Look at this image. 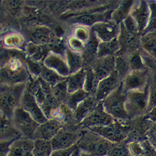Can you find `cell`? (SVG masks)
Here are the masks:
<instances>
[{"instance_id": "obj_34", "label": "cell", "mask_w": 156, "mask_h": 156, "mask_svg": "<svg viewBox=\"0 0 156 156\" xmlns=\"http://www.w3.org/2000/svg\"><path fill=\"white\" fill-rule=\"evenodd\" d=\"M130 71L143 70L145 69V63L140 52L138 50L128 55Z\"/></svg>"}, {"instance_id": "obj_41", "label": "cell", "mask_w": 156, "mask_h": 156, "mask_svg": "<svg viewBox=\"0 0 156 156\" xmlns=\"http://www.w3.org/2000/svg\"><path fill=\"white\" fill-rule=\"evenodd\" d=\"M122 23L123 24V26L125 27V28L127 30L131 32V33L139 34V30H138L137 23H136V22L135 21V20L133 18V17H132L130 14L123 20V22H122Z\"/></svg>"}, {"instance_id": "obj_2", "label": "cell", "mask_w": 156, "mask_h": 156, "mask_svg": "<svg viewBox=\"0 0 156 156\" xmlns=\"http://www.w3.org/2000/svg\"><path fill=\"white\" fill-rule=\"evenodd\" d=\"M125 106L129 120L146 115L149 109V85L140 90L126 93Z\"/></svg>"}, {"instance_id": "obj_6", "label": "cell", "mask_w": 156, "mask_h": 156, "mask_svg": "<svg viewBox=\"0 0 156 156\" xmlns=\"http://www.w3.org/2000/svg\"><path fill=\"white\" fill-rule=\"evenodd\" d=\"M130 128L125 122L115 121L107 126L87 129L114 143H122L128 136Z\"/></svg>"}, {"instance_id": "obj_14", "label": "cell", "mask_w": 156, "mask_h": 156, "mask_svg": "<svg viewBox=\"0 0 156 156\" xmlns=\"http://www.w3.org/2000/svg\"><path fill=\"white\" fill-rule=\"evenodd\" d=\"M90 66L100 82L115 70V57H98L92 62Z\"/></svg>"}, {"instance_id": "obj_8", "label": "cell", "mask_w": 156, "mask_h": 156, "mask_svg": "<svg viewBox=\"0 0 156 156\" xmlns=\"http://www.w3.org/2000/svg\"><path fill=\"white\" fill-rule=\"evenodd\" d=\"M110 115H109L103 109L101 102L98 104L94 110L89 114L80 123L82 128L86 129L98 128V127L107 126L115 122Z\"/></svg>"}, {"instance_id": "obj_23", "label": "cell", "mask_w": 156, "mask_h": 156, "mask_svg": "<svg viewBox=\"0 0 156 156\" xmlns=\"http://www.w3.org/2000/svg\"><path fill=\"white\" fill-rule=\"evenodd\" d=\"M100 41L91 32L90 39L86 42L85 49L82 53L84 60V67L90 66L92 62L98 58V50Z\"/></svg>"}, {"instance_id": "obj_48", "label": "cell", "mask_w": 156, "mask_h": 156, "mask_svg": "<svg viewBox=\"0 0 156 156\" xmlns=\"http://www.w3.org/2000/svg\"><path fill=\"white\" fill-rule=\"evenodd\" d=\"M4 32V30H3V27L2 25L1 24V23H0V34H1L2 33H3Z\"/></svg>"}, {"instance_id": "obj_36", "label": "cell", "mask_w": 156, "mask_h": 156, "mask_svg": "<svg viewBox=\"0 0 156 156\" xmlns=\"http://www.w3.org/2000/svg\"><path fill=\"white\" fill-rule=\"evenodd\" d=\"M25 63H26L27 69L31 79H37L40 76L42 69V63L36 62L27 57L25 59Z\"/></svg>"}, {"instance_id": "obj_13", "label": "cell", "mask_w": 156, "mask_h": 156, "mask_svg": "<svg viewBox=\"0 0 156 156\" xmlns=\"http://www.w3.org/2000/svg\"><path fill=\"white\" fill-rule=\"evenodd\" d=\"M42 63L46 67L56 72L57 74L63 77L67 78L70 75L69 68L64 55L51 51L44 57Z\"/></svg>"}, {"instance_id": "obj_43", "label": "cell", "mask_w": 156, "mask_h": 156, "mask_svg": "<svg viewBox=\"0 0 156 156\" xmlns=\"http://www.w3.org/2000/svg\"><path fill=\"white\" fill-rule=\"evenodd\" d=\"M14 140H0V156H8L9 147Z\"/></svg>"}, {"instance_id": "obj_50", "label": "cell", "mask_w": 156, "mask_h": 156, "mask_svg": "<svg viewBox=\"0 0 156 156\" xmlns=\"http://www.w3.org/2000/svg\"><path fill=\"white\" fill-rule=\"evenodd\" d=\"M2 82H1V81H0V85H1V84H2Z\"/></svg>"}, {"instance_id": "obj_38", "label": "cell", "mask_w": 156, "mask_h": 156, "mask_svg": "<svg viewBox=\"0 0 156 156\" xmlns=\"http://www.w3.org/2000/svg\"><path fill=\"white\" fill-rule=\"evenodd\" d=\"M85 44L86 43L82 42L79 39H76V37H74L72 35L68 38L67 41H66V47L68 48L73 51H76L81 54L85 51Z\"/></svg>"}, {"instance_id": "obj_10", "label": "cell", "mask_w": 156, "mask_h": 156, "mask_svg": "<svg viewBox=\"0 0 156 156\" xmlns=\"http://www.w3.org/2000/svg\"><path fill=\"white\" fill-rule=\"evenodd\" d=\"M122 82V79L116 70L109 76L100 81L96 93L94 95L97 102L100 103L103 101L106 97L109 96L112 92L119 87Z\"/></svg>"}, {"instance_id": "obj_4", "label": "cell", "mask_w": 156, "mask_h": 156, "mask_svg": "<svg viewBox=\"0 0 156 156\" xmlns=\"http://www.w3.org/2000/svg\"><path fill=\"white\" fill-rule=\"evenodd\" d=\"M125 98L126 93L123 90L121 83L117 89L101 102L102 106L104 110L116 121L126 122L129 119L125 110Z\"/></svg>"}, {"instance_id": "obj_51", "label": "cell", "mask_w": 156, "mask_h": 156, "mask_svg": "<svg viewBox=\"0 0 156 156\" xmlns=\"http://www.w3.org/2000/svg\"><path fill=\"white\" fill-rule=\"evenodd\" d=\"M155 33H156V32H155Z\"/></svg>"}, {"instance_id": "obj_35", "label": "cell", "mask_w": 156, "mask_h": 156, "mask_svg": "<svg viewBox=\"0 0 156 156\" xmlns=\"http://www.w3.org/2000/svg\"><path fill=\"white\" fill-rule=\"evenodd\" d=\"M149 8V21L143 34L156 32V1H148Z\"/></svg>"}, {"instance_id": "obj_31", "label": "cell", "mask_w": 156, "mask_h": 156, "mask_svg": "<svg viewBox=\"0 0 156 156\" xmlns=\"http://www.w3.org/2000/svg\"><path fill=\"white\" fill-rule=\"evenodd\" d=\"M53 152L51 140H34L33 156H51Z\"/></svg>"}, {"instance_id": "obj_47", "label": "cell", "mask_w": 156, "mask_h": 156, "mask_svg": "<svg viewBox=\"0 0 156 156\" xmlns=\"http://www.w3.org/2000/svg\"><path fill=\"white\" fill-rule=\"evenodd\" d=\"M79 152H80V149H79V147H77V149L73 152L71 156H79Z\"/></svg>"}, {"instance_id": "obj_44", "label": "cell", "mask_w": 156, "mask_h": 156, "mask_svg": "<svg viewBox=\"0 0 156 156\" xmlns=\"http://www.w3.org/2000/svg\"><path fill=\"white\" fill-rule=\"evenodd\" d=\"M146 136L149 139V142L156 149V122L146 133Z\"/></svg>"}, {"instance_id": "obj_21", "label": "cell", "mask_w": 156, "mask_h": 156, "mask_svg": "<svg viewBox=\"0 0 156 156\" xmlns=\"http://www.w3.org/2000/svg\"><path fill=\"white\" fill-rule=\"evenodd\" d=\"M99 103L95 100L94 96H90L80 103L75 109L73 113V119L77 123L80 125L81 122L91 113Z\"/></svg>"}, {"instance_id": "obj_49", "label": "cell", "mask_w": 156, "mask_h": 156, "mask_svg": "<svg viewBox=\"0 0 156 156\" xmlns=\"http://www.w3.org/2000/svg\"><path fill=\"white\" fill-rule=\"evenodd\" d=\"M2 63H0V70L2 69Z\"/></svg>"}, {"instance_id": "obj_45", "label": "cell", "mask_w": 156, "mask_h": 156, "mask_svg": "<svg viewBox=\"0 0 156 156\" xmlns=\"http://www.w3.org/2000/svg\"><path fill=\"white\" fill-rule=\"evenodd\" d=\"M145 119L146 120L151 121V122L155 123L156 122V106H154L151 109H149V112H147L145 116Z\"/></svg>"}, {"instance_id": "obj_40", "label": "cell", "mask_w": 156, "mask_h": 156, "mask_svg": "<svg viewBox=\"0 0 156 156\" xmlns=\"http://www.w3.org/2000/svg\"><path fill=\"white\" fill-rule=\"evenodd\" d=\"M149 109H151L156 106V75L152 77L150 84L149 85Z\"/></svg>"}, {"instance_id": "obj_17", "label": "cell", "mask_w": 156, "mask_h": 156, "mask_svg": "<svg viewBox=\"0 0 156 156\" xmlns=\"http://www.w3.org/2000/svg\"><path fill=\"white\" fill-rule=\"evenodd\" d=\"M56 34L47 27H36L30 33V42L39 45L51 47L57 42Z\"/></svg>"}, {"instance_id": "obj_28", "label": "cell", "mask_w": 156, "mask_h": 156, "mask_svg": "<svg viewBox=\"0 0 156 156\" xmlns=\"http://www.w3.org/2000/svg\"><path fill=\"white\" fill-rule=\"evenodd\" d=\"M140 45L149 55L156 59V33L143 34L140 37Z\"/></svg>"}, {"instance_id": "obj_24", "label": "cell", "mask_w": 156, "mask_h": 156, "mask_svg": "<svg viewBox=\"0 0 156 156\" xmlns=\"http://www.w3.org/2000/svg\"><path fill=\"white\" fill-rule=\"evenodd\" d=\"M85 67L81 69L80 70L76 72V73H71L66 78V82H67L68 92H69V94L74 93V92L83 89L84 85H85Z\"/></svg>"}, {"instance_id": "obj_27", "label": "cell", "mask_w": 156, "mask_h": 156, "mask_svg": "<svg viewBox=\"0 0 156 156\" xmlns=\"http://www.w3.org/2000/svg\"><path fill=\"white\" fill-rule=\"evenodd\" d=\"M120 51V44L118 38L109 42H100L98 45V57L109 56L116 57Z\"/></svg>"}, {"instance_id": "obj_1", "label": "cell", "mask_w": 156, "mask_h": 156, "mask_svg": "<svg viewBox=\"0 0 156 156\" xmlns=\"http://www.w3.org/2000/svg\"><path fill=\"white\" fill-rule=\"evenodd\" d=\"M26 83L0 85V112L12 119L14 110L20 105Z\"/></svg>"}, {"instance_id": "obj_18", "label": "cell", "mask_w": 156, "mask_h": 156, "mask_svg": "<svg viewBox=\"0 0 156 156\" xmlns=\"http://www.w3.org/2000/svg\"><path fill=\"white\" fill-rule=\"evenodd\" d=\"M33 147L34 140L19 137L10 145L8 156H33Z\"/></svg>"}, {"instance_id": "obj_3", "label": "cell", "mask_w": 156, "mask_h": 156, "mask_svg": "<svg viewBox=\"0 0 156 156\" xmlns=\"http://www.w3.org/2000/svg\"><path fill=\"white\" fill-rule=\"evenodd\" d=\"M78 143L80 150L89 152L94 156H106L117 143L105 139L103 136L87 130Z\"/></svg>"}, {"instance_id": "obj_12", "label": "cell", "mask_w": 156, "mask_h": 156, "mask_svg": "<svg viewBox=\"0 0 156 156\" xmlns=\"http://www.w3.org/2000/svg\"><path fill=\"white\" fill-rule=\"evenodd\" d=\"M20 107L30 115L37 123L42 124L48 120V118L43 112L42 108L33 94L25 89L20 101Z\"/></svg>"}, {"instance_id": "obj_5", "label": "cell", "mask_w": 156, "mask_h": 156, "mask_svg": "<svg viewBox=\"0 0 156 156\" xmlns=\"http://www.w3.org/2000/svg\"><path fill=\"white\" fill-rule=\"evenodd\" d=\"M12 123L21 137L33 139L34 133L39 125L27 112L19 106L14 110L12 117Z\"/></svg>"}, {"instance_id": "obj_20", "label": "cell", "mask_w": 156, "mask_h": 156, "mask_svg": "<svg viewBox=\"0 0 156 156\" xmlns=\"http://www.w3.org/2000/svg\"><path fill=\"white\" fill-rule=\"evenodd\" d=\"M21 137L12 123V119L0 112V140H16Z\"/></svg>"}, {"instance_id": "obj_39", "label": "cell", "mask_w": 156, "mask_h": 156, "mask_svg": "<svg viewBox=\"0 0 156 156\" xmlns=\"http://www.w3.org/2000/svg\"><path fill=\"white\" fill-rule=\"evenodd\" d=\"M106 156H130L128 145L117 143Z\"/></svg>"}, {"instance_id": "obj_16", "label": "cell", "mask_w": 156, "mask_h": 156, "mask_svg": "<svg viewBox=\"0 0 156 156\" xmlns=\"http://www.w3.org/2000/svg\"><path fill=\"white\" fill-rule=\"evenodd\" d=\"M130 15L136 22L139 34L142 36L149 21V8L147 1L135 2L130 11Z\"/></svg>"}, {"instance_id": "obj_29", "label": "cell", "mask_w": 156, "mask_h": 156, "mask_svg": "<svg viewBox=\"0 0 156 156\" xmlns=\"http://www.w3.org/2000/svg\"><path fill=\"white\" fill-rule=\"evenodd\" d=\"M90 96L91 95L89 94L84 89H82V90H78L74 93L69 94L64 104L73 112L82 102H83Z\"/></svg>"}, {"instance_id": "obj_9", "label": "cell", "mask_w": 156, "mask_h": 156, "mask_svg": "<svg viewBox=\"0 0 156 156\" xmlns=\"http://www.w3.org/2000/svg\"><path fill=\"white\" fill-rule=\"evenodd\" d=\"M119 30V25L112 20L98 22L90 27V31L96 36L100 42H109L117 39Z\"/></svg>"}, {"instance_id": "obj_11", "label": "cell", "mask_w": 156, "mask_h": 156, "mask_svg": "<svg viewBox=\"0 0 156 156\" xmlns=\"http://www.w3.org/2000/svg\"><path fill=\"white\" fill-rule=\"evenodd\" d=\"M122 88L125 93L130 90H140L147 86L148 74L145 69L130 71L122 79Z\"/></svg>"}, {"instance_id": "obj_25", "label": "cell", "mask_w": 156, "mask_h": 156, "mask_svg": "<svg viewBox=\"0 0 156 156\" xmlns=\"http://www.w3.org/2000/svg\"><path fill=\"white\" fill-rule=\"evenodd\" d=\"M64 56L66 58V63L69 68V71L71 73L80 70L84 68V60L81 53L73 51L66 47L64 51Z\"/></svg>"}, {"instance_id": "obj_32", "label": "cell", "mask_w": 156, "mask_h": 156, "mask_svg": "<svg viewBox=\"0 0 156 156\" xmlns=\"http://www.w3.org/2000/svg\"><path fill=\"white\" fill-rule=\"evenodd\" d=\"M39 77L43 81H44L46 83L48 84L51 87H53L54 85H55L58 82L65 80L66 79V78H64L63 76H60L59 74H57L56 72L46 67L44 65H42V72H41Z\"/></svg>"}, {"instance_id": "obj_46", "label": "cell", "mask_w": 156, "mask_h": 156, "mask_svg": "<svg viewBox=\"0 0 156 156\" xmlns=\"http://www.w3.org/2000/svg\"><path fill=\"white\" fill-rule=\"evenodd\" d=\"M79 156H94V155H91L90 153H89V152H85V151L80 150V152H79Z\"/></svg>"}, {"instance_id": "obj_30", "label": "cell", "mask_w": 156, "mask_h": 156, "mask_svg": "<svg viewBox=\"0 0 156 156\" xmlns=\"http://www.w3.org/2000/svg\"><path fill=\"white\" fill-rule=\"evenodd\" d=\"M85 85H84L83 89L86 92L89 94L91 96L95 94L98 89L99 80L97 79L94 73L92 70L91 67L90 66H85Z\"/></svg>"}, {"instance_id": "obj_42", "label": "cell", "mask_w": 156, "mask_h": 156, "mask_svg": "<svg viewBox=\"0 0 156 156\" xmlns=\"http://www.w3.org/2000/svg\"><path fill=\"white\" fill-rule=\"evenodd\" d=\"M78 146H73L67 149H58V150H53L51 154V156H71L75 150L77 149Z\"/></svg>"}, {"instance_id": "obj_26", "label": "cell", "mask_w": 156, "mask_h": 156, "mask_svg": "<svg viewBox=\"0 0 156 156\" xmlns=\"http://www.w3.org/2000/svg\"><path fill=\"white\" fill-rule=\"evenodd\" d=\"M134 2H135L133 1L122 2L117 9H115L112 12V15H111V20L119 25L122 23L123 20L130 15V11Z\"/></svg>"}, {"instance_id": "obj_22", "label": "cell", "mask_w": 156, "mask_h": 156, "mask_svg": "<svg viewBox=\"0 0 156 156\" xmlns=\"http://www.w3.org/2000/svg\"><path fill=\"white\" fill-rule=\"evenodd\" d=\"M51 51V50L49 46L39 45L31 42L27 43L24 49L27 57L36 62H40V63H42L44 57L47 56V55Z\"/></svg>"}, {"instance_id": "obj_19", "label": "cell", "mask_w": 156, "mask_h": 156, "mask_svg": "<svg viewBox=\"0 0 156 156\" xmlns=\"http://www.w3.org/2000/svg\"><path fill=\"white\" fill-rule=\"evenodd\" d=\"M24 37L16 31L3 32L2 37V47L12 50H20L24 51L27 44Z\"/></svg>"}, {"instance_id": "obj_7", "label": "cell", "mask_w": 156, "mask_h": 156, "mask_svg": "<svg viewBox=\"0 0 156 156\" xmlns=\"http://www.w3.org/2000/svg\"><path fill=\"white\" fill-rule=\"evenodd\" d=\"M82 134L80 132L62 128L51 140L53 150L67 149L76 146Z\"/></svg>"}, {"instance_id": "obj_37", "label": "cell", "mask_w": 156, "mask_h": 156, "mask_svg": "<svg viewBox=\"0 0 156 156\" xmlns=\"http://www.w3.org/2000/svg\"><path fill=\"white\" fill-rule=\"evenodd\" d=\"M72 36L81 40L82 42L85 43L87 42V41L90 39V36H91L90 28L87 27L85 26H82V25H76V27L73 30Z\"/></svg>"}, {"instance_id": "obj_15", "label": "cell", "mask_w": 156, "mask_h": 156, "mask_svg": "<svg viewBox=\"0 0 156 156\" xmlns=\"http://www.w3.org/2000/svg\"><path fill=\"white\" fill-rule=\"evenodd\" d=\"M63 127V123L56 119H48L45 122L39 124L34 133V140H51L57 132Z\"/></svg>"}, {"instance_id": "obj_33", "label": "cell", "mask_w": 156, "mask_h": 156, "mask_svg": "<svg viewBox=\"0 0 156 156\" xmlns=\"http://www.w3.org/2000/svg\"><path fill=\"white\" fill-rule=\"evenodd\" d=\"M52 95L57 101L61 104H64L67 98L69 92H68L67 82L66 79L65 80L58 82L53 87H51Z\"/></svg>"}]
</instances>
